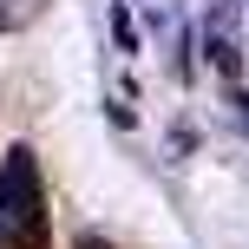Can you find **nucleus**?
I'll return each instance as SVG.
<instances>
[{
  "mask_svg": "<svg viewBox=\"0 0 249 249\" xmlns=\"http://www.w3.org/2000/svg\"><path fill=\"white\" fill-rule=\"evenodd\" d=\"M72 249H118V243H105L99 230H79V236H72Z\"/></svg>",
  "mask_w": 249,
  "mask_h": 249,
  "instance_id": "nucleus-3",
  "label": "nucleus"
},
{
  "mask_svg": "<svg viewBox=\"0 0 249 249\" xmlns=\"http://www.w3.org/2000/svg\"><path fill=\"white\" fill-rule=\"evenodd\" d=\"M0 249H53L33 144H7V158H0Z\"/></svg>",
  "mask_w": 249,
  "mask_h": 249,
  "instance_id": "nucleus-1",
  "label": "nucleus"
},
{
  "mask_svg": "<svg viewBox=\"0 0 249 249\" xmlns=\"http://www.w3.org/2000/svg\"><path fill=\"white\" fill-rule=\"evenodd\" d=\"M46 13V0H0V33H20Z\"/></svg>",
  "mask_w": 249,
  "mask_h": 249,
  "instance_id": "nucleus-2",
  "label": "nucleus"
}]
</instances>
